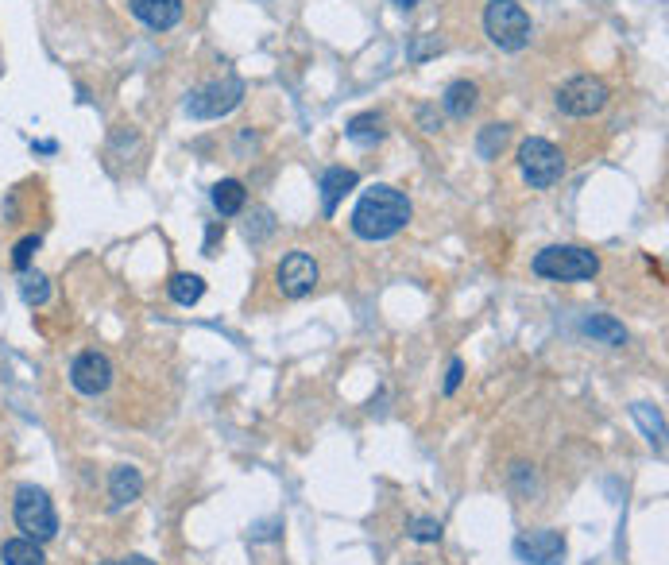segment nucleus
<instances>
[{
	"mask_svg": "<svg viewBox=\"0 0 669 565\" xmlns=\"http://www.w3.org/2000/svg\"><path fill=\"white\" fill-rule=\"evenodd\" d=\"M410 217H414V206L403 190L372 186L360 194V202L352 209V233L360 240H391L407 229Z\"/></svg>",
	"mask_w": 669,
	"mask_h": 565,
	"instance_id": "obj_1",
	"label": "nucleus"
},
{
	"mask_svg": "<svg viewBox=\"0 0 669 565\" xmlns=\"http://www.w3.org/2000/svg\"><path fill=\"white\" fill-rule=\"evenodd\" d=\"M530 268H534V275L553 279V283H584V279L600 275V256L581 244H550L534 256Z\"/></svg>",
	"mask_w": 669,
	"mask_h": 565,
	"instance_id": "obj_2",
	"label": "nucleus"
},
{
	"mask_svg": "<svg viewBox=\"0 0 669 565\" xmlns=\"http://www.w3.org/2000/svg\"><path fill=\"white\" fill-rule=\"evenodd\" d=\"M12 515H16V527L24 531V538L39 542V546L59 535V515H55V504H51V496H47L43 488H35V484L16 488Z\"/></svg>",
	"mask_w": 669,
	"mask_h": 565,
	"instance_id": "obj_3",
	"label": "nucleus"
},
{
	"mask_svg": "<svg viewBox=\"0 0 669 565\" xmlns=\"http://www.w3.org/2000/svg\"><path fill=\"white\" fill-rule=\"evenodd\" d=\"M484 31H488V39H492L499 51H523L526 43H530V16H526V8L519 0H492L488 8H484Z\"/></svg>",
	"mask_w": 669,
	"mask_h": 565,
	"instance_id": "obj_4",
	"label": "nucleus"
},
{
	"mask_svg": "<svg viewBox=\"0 0 669 565\" xmlns=\"http://www.w3.org/2000/svg\"><path fill=\"white\" fill-rule=\"evenodd\" d=\"M519 171L534 190H550L553 182H561V175H565V155L553 148L550 140L530 136L519 144Z\"/></svg>",
	"mask_w": 669,
	"mask_h": 565,
	"instance_id": "obj_5",
	"label": "nucleus"
},
{
	"mask_svg": "<svg viewBox=\"0 0 669 565\" xmlns=\"http://www.w3.org/2000/svg\"><path fill=\"white\" fill-rule=\"evenodd\" d=\"M608 82L604 78H596V74H577V78H569L561 90H557V109L565 113V117H596L604 105H608Z\"/></svg>",
	"mask_w": 669,
	"mask_h": 565,
	"instance_id": "obj_6",
	"label": "nucleus"
},
{
	"mask_svg": "<svg viewBox=\"0 0 669 565\" xmlns=\"http://www.w3.org/2000/svg\"><path fill=\"white\" fill-rule=\"evenodd\" d=\"M240 101H244V82L240 78H221V82H209V86L190 93L186 97V113L194 120H217L229 117Z\"/></svg>",
	"mask_w": 669,
	"mask_h": 565,
	"instance_id": "obj_7",
	"label": "nucleus"
},
{
	"mask_svg": "<svg viewBox=\"0 0 669 565\" xmlns=\"http://www.w3.org/2000/svg\"><path fill=\"white\" fill-rule=\"evenodd\" d=\"M275 279H279V291H283V298H306L314 287H318V279H321L318 260H314L310 252L294 248V252H287V256L279 260Z\"/></svg>",
	"mask_w": 669,
	"mask_h": 565,
	"instance_id": "obj_8",
	"label": "nucleus"
},
{
	"mask_svg": "<svg viewBox=\"0 0 669 565\" xmlns=\"http://www.w3.org/2000/svg\"><path fill=\"white\" fill-rule=\"evenodd\" d=\"M70 384H74V391H82V395L109 391V384H113V360L105 357V353H97V349L78 353L74 364H70Z\"/></svg>",
	"mask_w": 669,
	"mask_h": 565,
	"instance_id": "obj_9",
	"label": "nucleus"
},
{
	"mask_svg": "<svg viewBox=\"0 0 669 565\" xmlns=\"http://www.w3.org/2000/svg\"><path fill=\"white\" fill-rule=\"evenodd\" d=\"M515 558L523 565H561L565 562V535L561 531H523L515 538Z\"/></svg>",
	"mask_w": 669,
	"mask_h": 565,
	"instance_id": "obj_10",
	"label": "nucleus"
},
{
	"mask_svg": "<svg viewBox=\"0 0 669 565\" xmlns=\"http://www.w3.org/2000/svg\"><path fill=\"white\" fill-rule=\"evenodd\" d=\"M128 8L151 31H171L182 20V0H128Z\"/></svg>",
	"mask_w": 669,
	"mask_h": 565,
	"instance_id": "obj_11",
	"label": "nucleus"
},
{
	"mask_svg": "<svg viewBox=\"0 0 669 565\" xmlns=\"http://www.w3.org/2000/svg\"><path fill=\"white\" fill-rule=\"evenodd\" d=\"M356 182H360V175L349 171V167H329V171L321 175V209H325V217L337 213L341 198L356 190Z\"/></svg>",
	"mask_w": 669,
	"mask_h": 565,
	"instance_id": "obj_12",
	"label": "nucleus"
},
{
	"mask_svg": "<svg viewBox=\"0 0 669 565\" xmlns=\"http://www.w3.org/2000/svg\"><path fill=\"white\" fill-rule=\"evenodd\" d=\"M140 492H144V476L140 469H132V465H117L113 473H109V500L113 507H128L140 500Z\"/></svg>",
	"mask_w": 669,
	"mask_h": 565,
	"instance_id": "obj_13",
	"label": "nucleus"
},
{
	"mask_svg": "<svg viewBox=\"0 0 669 565\" xmlns=\"http://www.w3.org/2000/svg\"><path fill=\"white\" fill-rule=\"evenodd\" d=\"M476 97H480V90H476L472 82H465V78H457V82H449L445 93H441V109L453 120H468L472 109H476Z\"/></svg>",
	"mask_w": 669,
	"mask_h": 565,
	"instance_id": "obj_14",
	"label": "nucleus"
},
{
	"mask_svg": "<svg viewBox=\"0 0 669 565\" xmlns=\"http://www.w3.org/2000/svg\"><path fill=\"white\" fill-rule=\"evenodd\" d=\"M209 198H213V209H217L221 217H236L240 209L248 206V190H244L240 179H221L209 190Z\"/></svg>",
	"mask_w": 669,
	"mask_h": 565,
	"instance_id": "obj_15",
	"label": "nucleus"
},
{
	"mask_svg": "<svg viewBox=\"0 0 669 565\" xmlns=\"http://www.w3.org/2000/svg\"><path fill=\"white\" fill-rule=\"evenodd\" d=\"M345 136H349L352 144H360V148H372V144H379V140L387 136V128H383V117H379V113H360V117L349 120Z\"/></svg>",
	"mask_w": 669,
	"mask_h": 565,
	"instance_id": "obj_16",
	"label": "nucleus"
},
{
	"mask_svg": "<svg viewBox=\"0 0 669 565\" xmlns=\"http://www.w3.org/2000/svg\"><path fill=\"white\" fill-rule=\"evenodd\" d=\"M631 415L642 426V434L650 438V446L658 449V453H666V418H662V411H654L650 403H635Z\"/></svg>",
	"mask_w": 669,
	"mask_h": 565,
	"instance_id": "obj_17",
	"label": "nucleus"
},
{
	"mask_svg": "<svg viewBox=\"0 0 669 565\" xmlns=\"http://www.w3.org/2000/svg\"><path fill=\"white\" fill-rule=\"evenodd\" d=\"M0 558H4V565H47L43 546L31 542V538H8L0 546Z\"/></svg>",
	"mask_w": 669,
	"mask_h": 565,
	"instance_id": "obj_18",
	"label": "nucleus"
},
{
	"mask_svg": "<svg viewBox=\"0 0 669 565\" xmlns=\"http://www.w3.org/2000/svg\"><path fill=\"white\" fill-rule=\"evenodd\" d=\"M584 333L596 337V341H604V345H611V349H623V345H627V329L619 326L615 318H608V314L584 318Z\"/></svg>",
	"mask_w": 669,
	"mask_h": 565,
	"instance_id": "obj_19",
	"label": "nucleus"
},
{
	"mask_svg": "<svg viewBox=\"0 0 669 565\" xmlns=\"http://www.w3.org/2000/svg\"><path fill=\"white\" fill-rule=\"evenodd\" d=\"M202 295H205L202 275H194V271H178L175 279H171V298H175L178 306H198Z\"/></svg>",
	"mask_w": 669,
	"mask_h": 565,
	"instance_id": "obj_20",
	"label": "nucleus"
},
{
	"mask_svg": "<svg viewBox=\"0 0 669 565\" xmlns=\"http://www.w3.org/2000/svg\"><path fill=\"white\" fill-rule=\"evenodd\" d=\"M20 295H24V302L28 306H43L47 298H51V279L43 275V271H24L20 275Z\"/></svg>",
	"mask_w": 669,
	"mask_h": 565,
	"instance_id": "obj_21",
	"label": "nucleus"
},
{
	"mask_svg": "<svg viewBox=\"0 0 669 565\" xmlns=\"http://www.w3.org/2000/svg\"><path fill=\"white\" fill-rule=\"evenodd\" d=\"M507 136H511V128H507V124H488V128H480V140H476V148H480V155H484V159H495V151H503Z\"/></svg>",
	"mask_w": 669,
	"mask_h": 565,
	"instance_id": "obj_22",
	"label": "nucleus"
},
{
	"mask_svg": "<svg viewBox=\"0 0 669 565\" xmlns=\"http://www.w3.org/2000/svg\"><path fill=\"white\" fill-rule=\"evenodd\" d=\"M39 244H43V240H39V233H31V237L16 240V248H12V268L20 271V275H24V271L31 268V260H35Z\"/></svg>",
	"mask_w": 669,
	"mask_h": 565,
	"instance_id": "obj_23",
	"label": "nucleus"
},
{
	"mask_svg": "<svg viewBox=\"0 0 669 565\" xmlns=\"http://www.w3.org/2000/svg\"><path fill=\"white\" fill-rule=\"evenodd\" d=\"M441 51H445V43H441L437 35H418V39L410 43V59H414V62L434 59V55H441Z\"/></svg>",
	"mask_w": 669,
	"mask_h": 565,
	"instance_id": "obj_24",
	"label": "nucleus"
},
{
	"mask_svg": "<svg viewBox=\"0 0 669 565\" xmlns=\"http://www.w3.org/2000/svg\"><path fill=\"white\" fill-rule=\"evenodd\" d=\"M441 535H445V527L437 519H414V531H410L414 542H441Z\"/></svg>",
	"mask_w": 669,
	"mask_h": 565,
	"instance_id": "obj_25",
	"label": "nucleus"
},
{
	"mask_svg": "<svg viewBox=\"0 0 669 565\" xmlns=\"http://www.w3.org/2000/svg\"><path fill=\"white\" fill-rule=\"evenodd\" d=\"M461 380H465V360H453V364H449V376H445V387H441V391H445V395H453V391L461 387Z\"/></svg>",
	"mask_w": 669,
	"mask_h": 565,
	"instance_id": "obj_26",
	"label": "nucleus"
},
{
	"mask_svg": "<svg viewBox=\"0 0 669 565\" xmlns=\"http://www.w3.org/2000/svg\"><path fill=\"white\" fill-rule=\"evenodd\" d=\"M225 237V221H221V225H217V221H213V225H209V229H205V256H213V248H217V240Z\"/></svg>",
	"mask_w": 669,
	"mask_h": 565,
	"instance_id": "obj_27",
	"label": "nucleus"
},
{
	"mask_svg": "<svg viewBox=\"0 0 669 565\" xmlns=\"http://www.w3.org/2000/svg\"><path fill=\"white\" fill-rule=\"evenodd\" d=\"M418 124H422V132H437V128H441V117H437L430 105H422V109H418Z\"/></svg>",
	"mask_w": 669,
	"mask_h": 565,
	"instance_id": "obj_28",
	"label": "nucleus"
},
{
	"mask_svg": "<svg viewBox=\"0 0 669 565\" xmlns=\"http://www.w3.org/2000/svg\"><path fill=\"white\" fill-rule=\"evenodd\" d=\"M120 565H155V562H151V558H144V554H128V558H124Z\"/></svg>",
	"mask_w": 669,
	"mask_h": 565,
	"instance_id": "obj_29",
	"label": "nucleus"
},
{
	"mask_svg": "<svg viewBox=\"0 0 669 565\" xmlns=\"http://www.w3.org/2000/svg\"><path fill=\"white\" fill-rule=\"evenodd\" d=\"M391 4H399V8H414L418 0H391Z\"/></svg>",
	"mask_w": 669,
	"mask_h": 565,
	"instance_id": "obj_30",
	"label": "nucleus"
},
{
	"mask_svg": "<svg viewBox=\"0 0 669 565\" xmlns=\"http://www.w3.org/2000/svg\"><path fill=\"white\" fill-rule=\"evenodd\" d=\"M101 565H120V562H101Z\"/></svg>",
	"mask_w": 669,
	"mask_h": 565,
	"instance_id": "obj_31",
	"label": "nucleus"
}]
</instances>
